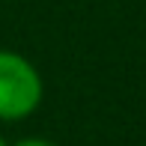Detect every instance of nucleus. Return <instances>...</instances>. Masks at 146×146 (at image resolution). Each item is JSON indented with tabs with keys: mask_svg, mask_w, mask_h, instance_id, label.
<instances>
[{
	"mask_svg": "<svg viewBox=\"0 0 146 146\" xmlns=\"http://www.w3.org/2000/svg\"><path fill=\"white\" fill-rule=\"evenodd\" d=\"M0 146H9V143H6V140H3V134H0Z\"/></svg>",
	"mask_w": 146,
	"mask_h": 146,
	"instance_id": "3",
	"label": "nucleus"
},
{
	"mask_svg": "<svg viewBox=\"0 0 146 146\" xmlns=\"http://www.w3.org/2000/svg\"><path fill=\"white\" fill-rule=\"evenodd\" d=\"M39 69L24 54L0 48V122H21L42 104Z\"/></svg>",
	"mask_w": 146,
	"mask_h": 146,
	"instance_id": "1",
	"label": "nucleus"
},
{
	"mask_svg": "<svg viewBox=\"0 0 146 146\" xmlns=\"http://www.w3.org/2000/svg\"><path fill=\"white\" fill-rule=\"evenodd\" d=\"M9 146H57V143L48 140V137H21V140H15Z\"/></svg>",
	"mask_w": 146,
	"mask_h": 146,
	"instance_id": "2",
	"label": "nucleus"
}]
</instances>
